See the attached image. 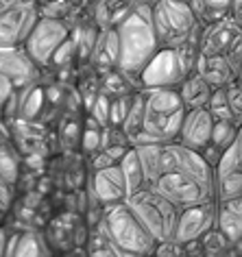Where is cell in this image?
<instances>
[{
  "label": "cell",
  "instance_id": "35",
  "mask_svg": "<svg viewBox=\"0 0 242 257\" xmlns=\"http://www.w3.org/2000/svg\"><path fill=\"white\" fill-rule=\"evenodd\" d=\"M7 237H9V229L0 224V255H5V248H7Z\"/></svg>",
  "mask_w": 242,
  "mask_h": 257
},
{
  "label": "cell",
  "instance_id": "3",
  "mask_svg": "<svg viewBox=\"0 0 242 257\" xmlns=\"http://www.w3.org/2000/svg\"><path fill=\"white\" fill-rule=\"evenodd\" d=\"M144 98L142 128L136 133L129 144H151V142H173L177 140L181 120L188 109L183 107L177 87H151L140 89Z\"/></svg>",
  "mask_w": 242,
  "mask_h": 257
},
{
  "label": "cell",
  "instance_id": "36",
  "mask_svg": "<svg viewBox=\"0 0 242 257\" xmlns=\"http://www.w3.org/2000/svg\"><path fill=\"white\" fill-rule=\"evenodd\" d=\"M20 3H37V0H20Z\"/></svg>",
  "mask_w": 242,
  "mask_h": 257
},
{
  "label": "cell",
  "instance_id": "27",
  "mask_svg": "<svg viewBox=\"0 0 242 257\" xmlns=\"http://www.w3.org/2000/svg\"><path fill=\"white\" fill-rule=\"evenodd\" d=\"M81 149L87 155L103 151V128L100 126H85V131H81Z\"/></svg>",
  "mask_w": 242,
  "mask_h": 257
},
{
  "label": "cell",
  "instance_id": "26",
  "mask_svg": "<svg viewBox=\"0 0 242 257\" xmlns=\"http://www.w3.org/2000/svg\"><path fill=\"white\" fill-rule=\"evenodd\" d=\"M133 92H127V94H118V96H111L109 98V126H120L125 120L127 111H129V105L133 100Z\"/></svg>",
  "mask_w": 242,
  "mask_h": 257
},
{
  "label": "cell",
  "instance_id": "7",
  "mask_svg": "<svg viewBox=\"0 0 242 257\" xmlns=\"http://www.w3.org/2000/svg\"><path fill=\"white\" fill-rule=\"evenodd\" d=\"M199 48H159L140 72V89L151 87H179V83L190 72H194V63Z\"/></svg>",
  "mask_w": 242,
  "mask_h": 257
},
{
  "label": "cell",
  "instance_id": "18",
  "mask_svg": "<svg viewBox=\"0 0 242 257\" xmlns=\"http://www.w3.org/2000/svg\"><path fill=\"white\" fill-rule=\"evenodd\" d=\"M177 92H179L181 102L186 109H201V107H207V100L212 96V87H209V83L201 74L190 72L179 83Z\"/></svg>",
  "mask_w": 242,
  "mask_h": 257
},
{
  "label": "cell",
  "instance_id": "10",
  "mask_svg": "<svg viewBox=\"0 0 242 257\" xmlns=\"http://www.w3.org/2000/svg\"><path fill=\"white\" fill-rule=\"evenodd\" d=\"M85 194L90 207H105V205L127 201L129 190H127V181L120 166L111 164L103 170H90Z\"/></svg>",
  "mask_w": 242,
  "mask_h": 257
},
{
  "label": "cell",
  "instance_id": "9",
  "mask_svg": "<svg viewBox=\"0 0 242 257\" xmlns=\"http://www.w3.org/2000/svg\"><path fill=\"white\" fill-rule=\"evenodd\" d=\"M72 35L68 29V24L57 18H44L40 16V20L33 27V31L29 33V37L24 40L22 48L27 50V55L33 59V63L40 70L50 68L55 50L61 46L68 37Z\"/></svg>",
  "mask_w": 242,
  "mask_h": 257
},
{
  "label": "cell",
  "instance_id": "37",
  "mask_svg": "<svg viewBox=\"0 0 242 257\" xmlns=\"http://www.w3.org/2000/svg\"><path fill=\"white\" fill-rule=\"evenodd\" d=\"M40 3H50V0H37V5H40Z\"/></svg>",
  "mask_w": 242,
  "mask_h": 257
},
{
  "label": "cell",
  "instance_id": "12",
  "mask_svg": "<svg viewBox=\"0 0 242 257\" xmlns=\"http://www.w3.org/2000/svg\"><path fill=\"white\" fill-rule=\"evenodd\" d=\"M40 20L35 3H18L0 14V46H22Z\"/></svg>",
  "mask_w": 242,
  "mask_h": 257
},
{
  "label": "cell",
  "instance_id": "8",
  "mask_svg": "<svg viewBox=\"0 0 242 257\" xmlns=\"http://www.w3.org/2000/svg\"><path fill=\"white\" fill-rule=\"evenodd\" d=\"M199 55L227 57L235 74L242 72V29L231 16L207 22L199 37Z\"/></svg>",
  "mask_w": 242,
  "mask_h": 257
},
{
  "label": "cell",
  "instance_id": "17",
  "mask_svg": "<svg viewBox=\"0 0 242 257\" xmlns=\"http://www.w3.org/2000/svg\"><path fill=\"white\" fill-rule=\"evenodd\" d=\"M216 227L227 235L229 242L242 237V196H231L218 201V214H216Z\"/></svg>",
  "mask_w": 242,
  "mask_h": 257
},
{
  "label": "cell",
  "instance_id": "33",
  "mask_svg": "<svg viewBox=\"0 0 242 257\" xmlns=\"http://www.w3.org/2000/svg\"><path fill=\"white\" fill-rule=\"evenodd\" d=\"M14 83H11L5 74H0V113H3V107L5 102H7V98L11 96V92H14Z\"/></svg>",
  "mask_w": 242,
  "mask_h": 257
},
{
  "label": "cell",
  "instance_id": "20",
  "mask_svg": "<svg viewBox=\"0 0 242 257\" xmlns=\"http://www.w3.org/2000/svg\"><path fill=\"white\" fill-rule=\"evenodd\" d=\"M120 170H123V177L127 181V190H129V194L133 192L142 190L144 188V175H142V166H140V159H138V153L133 146H129L125 153V157L118 162Z\"/></svg>",
  "mask_w": 242,
  "mask_h": 257
},
{
  "label": "cell",
  "instance_id": "22",
  "mask_svg": "<svg viewBox=\"0 0 242 257\" xmlns=\"http://www.w3.org/2000/svg\"><path fill=\"white\" fill-rule=\"evenodd\" d=\"M142 118H144V98H142V92L136 89L133 100L129 105V111H127L123 124H120V128H123L125 136L129 140L136 136V133H140V128H142Z\"/></svg>",
  "mask_w": 242,
  "mask_h": 257
},
{
  "label": "cell",
  "instance_id": "16",
  "mask_svg": "<svg viewBox=\"0 0 242 257\" xmlns=\"http://www.w3.org/2000/svg\"><path fill=\"white\" fill-rule=\"evenodd\" d=\"M90 59L100 72H111V70H116V63H118V33H116V27H107V29L100 31V35L94 40Z\"/></svg>",
  "mask_w": 242,
  "mask_h": 257
},
{
  "label": "cell",
  "instance_id": "14",
  "mask_svg": "<svg viewBox=\"0 0 242 257\" xmlns=\"http://www.w3.org/2000/svg\"><path fill=\"white\" fill-rule=\"evenodd\" d=\"M212 126H214V118H212V113L207 111V107L188 109L181 120L179 133H177V142L201 153L209 144Z\"/></svg>",
  "mask_w": 242,
  "mask_h": 257
},
{
  "label": "cell",
  "instance_id": "23",
  "mask_svg": "<svg viewBox=\"0 0 242 257\" xmlns=\"http://www.w3.org/2000/svg\"><path fill=\"white\" fill-rule=\"evenodd\" d=\"M235 133H238V126H235L231 120L214 118V126H212V136H209V144L216 146L218 151H225L227 146L235 140Z\"/></svg>",
  "mask_w": 242,
  "mask_h": 257
},
{
  "label": "cell",
  "instance_id": "25",
  "mask_svg": "<svg viewBox=\"0 0 242 257\" xmlns=\"http://www.w3.org/2000/svg\"><path fill=\"white\" fill-rule=\"evenodd\" d=\"M225 94H227V107L231 113V120L235 126L242 124V83L235 79L225 85Z\"/></svg>",
  "mask_w": 242,
  "mask_h": 257
},
{
  "label": "cell",
  "instance_id": "11",
  "mask_svg": "<svg viewBox=\"0 0 242 257\" xmlns=\"http://www.w3.org/2000/svg\"><path fill=\"white\" fill-rule=\"evenodd\" d=\"M216 214H218V201H207L201 205L179 209L173 240L177 244L199 240L203 233H207L209 229L216 227Z\"/></svg>",
  "mask_w": 242,
  "mask_h": 257
},
{
  "label": "cell",
  "instance_id": "2",
  "mask_svg": "<svg viewBox=\"0 0 242 257\" xmlns=\"http://www.w3.org/2000/svg\"><path fill=\"white\" fill-rule=\"evenodd\" d=\"M118 33V63L116 70L127 81H136L140 89V72L149 63V59L159 50L155 29H153L151 5L133 3L129 11L116 24Z\"/></svg>",
  "mask_w": 242,
  "mask_h": 257
},
{
  "label": "cell",
  "instance_id": "4",
  "mask_svg": "<svg viewBox=\"0 0 242 257\" xmlns=\"http://www.w3.org/2000/svg\"><path fill=\"white\" fill-rule=\"evenodd\" d=\"M151 18L159 48H199L203 24L196 20L188 0H155Z\"/></svg>",
  "mask_w": 242,
  "mask_h": 257
},
{
  "label": "cell",
  "instance_id": "30",
  "mask_svg": "<svg viewBox=\"0 0 242 257\" xmlns=\"http://www.w3.org/2000/svg\"><path fill=\"white\" fill-rule=\"evenodd\" d=\"M76 55V40L72 35L68 37L66 42L61 44L59 48L55 50V55H53V61H50V66H55V68H63V66H68L70 59Z\"/></svg>",
  "mask_w": 242,
  "mask_h": 257
},
{
  "label": "cell",
  "instance_id": "32",
  "mask_svg": "<svg viewBox=\"0 0 242 257\" xmlns=\"http://www.w3.org/2000/svg\"><path fill=\"white\" fill-rule=\"evenodd\" d=\"M90 157H92L90 159V170H103V168H107V166L116 164L105 151H98V153H94V155H90Z\"/></svg>",
  "mask_w": 242,
  "mask_h": 257
},
{
  "label": "cell",
  "instance_id": "21",
  "mask_svg": "<svg viewBox=\"0 0 242 257\" xmlns=\"http://www.w3.org/2000/svg\"><path fill=\"white\" fill-rule=\"evenodd\" d=\"M0 177L9 185H16L20 179V153L7 142H0Z\"/></svg>",
  "mask_w": 242,
  "mask_h": 257
},
{
  "label": "cell",
  "instance_id": "5",
  "mask_svg": "<svg viewBox=\"0 0 242 257\" xmlns=\"http://www.w3.org/2000/svg\"><path fill=\"white\" fill-rule=\"evenodd\" d=\"M96 224L109 237L116 255H153L157 246L155 237L140 224L125 201L105 205Z\"/></svg>",
  "mask_w": 242,
  "mask_h": 257
},
{
  "label": "cell",
  "instance_id": "31",
  "mask_svg": "<svg viewBox=\"0 0 242 257\" xmlns=\"http://www.w3.org/2000/svg\"><path fill=\"white\" fill-rule=\"evenodd\" d=\"M11 201H14V185H9L0 177V209L7 211L11 207Z\"/></svg>",
  "mask_w": 242,
  "mask_h": 257
},
{
  "label": "cell",
  "instance_id": "13",
  "mask_svg": "<svg viewBox=\"0 0 242 257\" xmlns=\"http://www.w3.org/2000/svg\"><path fill=\"white\" fill-rule=\"evenodd\" d=\"M0 74L7 76L14 87H24L29 83H40L42 70L22 46H0Z\"/></svg>",
  "mask_w": 242,
  "mask_h": 257
},
{
  "label": "cell",
  "instance_id": "34",
  "mask_svg": "<svg viewBox=\"0 0 242 257\" xmlns=\"http://www.w3.org/2000/svg\"><path fill=\"white\" fill-rule=\"evenodd\" d=\"M233 149H235V155H238V164H240V170H242V124L238 126V133H235Z\"/></svg>",
  "mask_w": 242,
  "mask_h": 257
},
{
  "label": "cell",
  "instance_id": "24",
  "mask_svg": "<svg viewBox=\"0 0 242 257\" xmlns=\"http://www.w3.org/2000/svg\"><path fill=\"white\" fill-rule=\"evenodd\" d=\"M201 246H203V255H220L231 250V242L227 240V235L222 233L218 227L209 229L207 233H203L201 237Z\"/></svg>",
  "mask_w": 242,
  "mask_h": 257
},
{
  "label": "cell",
  "instance_id": "19",
  "mask_svg": "<svg viewBox=\"0 0 242 257\" xmlns=\"http://www.w3.org/2000/svg\"><path fill=\"white\" fill-rule=\"evenodd\" d=\"M48 242L44 233L35 229H24L16 233V246H14V255H46L50 253Z\"/></svg>",
  "mask_w": 242,
  "mask_h": 257
},
{
  "label": "cell",
  "instance_id": "1",
  "mask_svg": "<svg viewBox=\"0 0 242 257\" xmlns=\"http://www.w3.org/2000/svg\"><path fill=\"white\" fill-rule=\"evenodd\" d=\"M149 188L170 201L177 209L216 201L214 168L199 151L173 142L159 144L155 177Z\"/></svg>",
  "mask_w": 242,
  "mask_h": 257
},
{
  "label": "cell",
  "instance_id": "29",
  "mask_svg": "<svg viewBox=\"0 0 242 257\" xmlns=\"http://www.w3.org/2000/svg\"><path fill=\"white\" fill-rule=\"evenodd\" d=\"M90 115L103 128L109 126V96L103 94V92H98L96 98H94V102H92V107H90Z\"/></svg>",
  "mask_w": 242,
  "mask_h": 257
},
{
  "label": "cell",
  "instance_id": "15",
  "mask_svg": "<svg viewBox=\"0 0 242 257\" xmlns=\"http://www.w3.org/2000/svg\"><path fill=\"white\" fill-rule=\"evenodd\" d=\"M194 72L201 74L203 79L209 83V87L216 89V87H225L227 83H231L238 79L235 70L231 68L227 57H207V55H199L196 57V63H194Z\"/></svg>",
  "mask_w": 242,
  "mask_h": 257
},
{
  "label": "cell",
  "instance_id": "38",
  "mask_svg": "<svg viewBox=\"0 0 242 257\" xmlns=\"http://www.w3.org/2000/svg\"><path fill=\"white\" fill-rule=\"evenodd\" d=\"M238 81H240V83H242V72H240V76H238Z\"/></svg>",
  "mask_w": 242,
  "mask_h": 257
},
{
  "label": "cell",
  "instance_id": "28",
  "mask_svg": "<svg viewBox=\"0 0 242 257\" xmlns=\"http://www.w3.org/2000/svg\"><path fill=\"white\" fill-rule=\"evenodd\" d=\"M231 3L233 0H203V9H205V24L218 18L231 16ZM203 24V27H205Z\"/></svg>",
  "mask_w": 242,
  "mask_h": 257
},
{
  "label": "cell",
  "instance_id": "6",
  "mask_svg": "<svg viewBox=\"0 0 242 257\" xmlns=\"http://www.w3.org/2000/svg\"><path fill=\"white\" fill-rule=\"evenodd\" d=\"M127 207L138 218L140 224L155 237V242L173 240L179 209L153 188H142L127 196Z\"/></svg>",
  "mask_w": 242,
  "mask_h": 257
}]
</instances>
